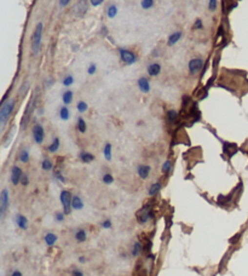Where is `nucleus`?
Here are the masks:
<instances>
[{
  "label": "nucleus",
  "instance_id": "f257e3e1",
  "mask_svg": "<svg viewBox=\"0 0 248 276\" xmlns=\"http://www.w3.org/2000/svg\"><path fill=\"white\" fill-rule=\"evenodd\" d=\"M15 106H16V101L14 98H9L2 102V106L0 108V125H1V130H4V127L6 126L7 120L10 119V116L14 113Z\"/></svg>",
  "mask_w": 248,
  "mask_h": 276
},
{
  "label": "nucleus",
  "instance_id": "f03ea898",
  "mask_svg": "<svg viewBox=\"0 0 248 276\" xmlns=\"http://www.w3.org/2000/svg\"><path fill=\"white\" fill-rule=\"evenodd\" d=\"M42 32H44V24H42V22H39L32 35V52L34 56L39 53L40 47H41Z\"/></svg>",
  "mask_w": 248,
  "mask_h": 276
},
{
  "label": "nucleus",
  "instance_id": "7ed1b4c3",
  "mask_svg": "<svg viewBox=\"0 0 248 276\" xmlns=\"http://www.w3.org/2000/svg\"><path fill=\"white\" fill-rule=\"evenodd\" d=\"M153 218H154V211L150 206L142 207L141 209H138L137 213H136L137 223L141 224V226H145V224H148Z\"/></svg>",
  "mask_w": 248,
  "mask_h": 276
},
{
  "label": "nucleus",
  "instance_id": "20e7f679",
  "mask_svg": "<svg viewBox=\"0 0 248 276\" xmlns=\"http://www.w3.org/2000/svg\"><path fill=\"white\" fill-rule=\"evenodd\" d=\"M118 52L119 56H120L121 62H123L125 66H133L138 61L137 55H136L133 51L128 50V48L118 47Z\"/></svg>",
  "mask_w": 248,
  "mask_h": 276
},
{
  "label": "nucleus",
  "instance_id": "39448f33",
  "mask_svg": "<svg viewBox=\"0 0 248 276\" xmlns=\"http://www.w3.org/2000/svg\"><path fill=\"white\" fill-rule=\"evenodd\" d=\"M72 200H73V194L70 193L69 190H67V189H63V190L60 193V201H61V205H62L63 212H64L67 216H69V214L73 212Z\"/></svg>",
  "mask_w": 248,
  "mask_h": 276
},
{
  "label": "nucleus",
  "instance_id": "423d86ee",
  "mask_svg": "<svg viewBox=\"0 0 248 276\" xmlns=\"http://www.w3.org/2000/svg\"><path fill=\"white\" fill-rule=\"evenodd\" d=\"M88 2H90V0H78L72 9L73 15L78 19H82L85 16L88 11Z\"/></svg>",
  "mask_w": 248,
  "mask_h": 276
},
{
  "label": "nucleus",
  "instance_id": "0eeeda50",
  "mask_svg": "<svg viewBox=\"0 0 248 276\" xmlns=\"http://www.w3.org/2000/svg\"><path fill=\"white\" fill-rule=\"evenodd\" d=\"M10 206V193L6 188H4L0 193V217L1 219L5 218L7 209Z\"/></svg>",
  "mask_w": 248,
  "mask_h": 276
},
{
  "label": "nucleus",
  "instance_id": "6e6552de",
  "mask_svg": "<svg viewBox=\"0 0 248 276\" xmlns=\"http://www.w3.org/2000/svg\"><path fill=\"white\" fill-rule=\"evenodd\" d=\"M23 170H22L20 166L14 165L11 168H10V182H11L12 185H19L21 184L22 176H23Z\"/></svg>",
  "mask_w": 248,
  "mask_h": 276
},
{
  "label": "nucleus",
  "instance_id": "1a4fd4ad",
  "mask_svg": "<svg viewBox=\"0 0 248 276\" xmlns=\"http://www.w3.org/2000/svg\"><path fill=\"white\" fill-rule=\"evenodd\" d=\"M32 136L37 144H42L45 139V129L41 124H35L32 129Z\"/></svg>",
  "mask_w": 248,
  "mask_h": 276
},
{
  "label": "nucleus",
  "instance_id": "9d476101",
  "mask_svg": "<svg viewBox=\"0 0 248 276\" xmlns=\"http://www.w3.org/2000/svg\"><path fill=\"white\" fill-rule=\"evenodd\" d=\"M204 65H205V62L202 58H199V57L191 58L188 63V69H189V73H190V75H197V74L202 70V68H204Z\"/></svg>",
  "mask_w": 248,
  "mask_h": 276
},
{
  "label": "nucleus",
  "instance_id": "9b49d317",
  "mask_svg": "<svg viewBox=\"0 0 248 276\" xmlns=\"http://www.w3.org/2000/svg\"><path fill=\"white\" fill-rule=\"evenodd\" d=\"M136 172H137V176L141 178V180L143 181L148 180L151 172V166L144 165V163H139V165H137V167H136Z\"/></svg>",
  "mask_w": 248,
  "mask_h": 276
},
{
  "label": "nucleus",
  "instance_id": "f8f14e48",
  "mask_svg": "<svg viewBox=\"0 0 248 276\" xmlns=\"http://www.w3.org/2000/svg\"><path fill=\"white\" fill-rule=\"evenodd\" d=\"M14 222L15 226L21 230H27L28 227H29V221H28L27 217L22 213H17L16 216L14 217Z\"/></svg>",
  "mask_w": 248,
  "mask_h": 276
},
{
  "label": "nucleus",
  "instance_id": "ddd939ff",
  "mask_svg": "<svg viewBox=\"0 0 248 276\" xmlns=\"http://www.w3.org/2000/svg\"><path fill=\"white\" fill-rule=\"evenodd\" d=\"M137 86H138V90L142 92V93H149L151 90V86H150V81L146 76H139L138 80H137Z\"/></svg>",
  "mask_w": 248,
  "mask_h": 276
},
{
  "label": "nucleus",
  "instance_id": "4468645a",
  "mask_svg": "<svg viewBox=\"0 0 248 276\" xmlns=\"http://www.w3.org/2000/svg\"><path fill=\"white\" fill-rule=\"evenodd\" d=\"M161 70H163V67H161L160 63L158 62H153L146 67V73H148L149 76H158L160 75Z\"/></svg>",
  "mask_w": 248,
  "mask_h": 276
},
{
  "label": "nucleus",
  "instance_id": "2eb2a0df",
  "mask_svg": "<svg viewBox=\"0 0 248 276\" xmlns=\"http://www.w3.org/2000/svg\"><path fill=\"white\" fill-rule=\"evenodd\" d=\"M78 159L82 161L83 163H91L95 160V155L90 152H86V150H80L78 153Z\"/></svg>",
  "mask_w": 248,
  "mask_h": 276
},
{
  "label": "nucleus",
  "instance_id": "dca6fc26",
  "mask_svg": "<svg viewBox=\"0 0 248 276\" xmlns=\"http://www.w3.org/2000/svg\"><path fill=\"white\" fill-rule=\"evenodd\" d=\"M74 240L78 244H83L87 241V232L83 228H78L74 231Z\"/></svg>",
  "mask_w": 248,
  "mask_h": 276
},
{
  "label": "nucleus",
  "instance_id": "f3484780",
  "mask_svg": "<svg viewBox=\"0 0 248 276\" xmlns=\"http://www.w3.org/2000/svg\"><path fill=\"white\" fill-rule=\"evenodd\" d=\"M182 37H183V33L181 30H176L172 34H169V37L167 38V46H174L182 39Z\"/></svg>",
  "mask_w": 248,
  "mask_h": 276
},
{
  "label": "nucleus",
  "instance_id": "a211bd4d",
  "mask_svg": "<svg viewBox=\"0 0 248 276\" xmlns=\"http://www.w3.org/2000/svg\"><path fill=\"white\" fill-rule=\"evenodd\" d=\"M44 241H45V244H46V246H49V247H54L55 245L57 244V241H58V236H57V235L55 234V232L49 231V232H46V234H45V236H44Z\"/></svg>",
  "mask_w": 248,
  "mask_h": 276
},
{
  "label": "nucleus",
  "instance_id": "6ab92c4d",
  "mask_svg": "<svg viewBox=\"0 0 248 276\" xmlns=\"http://www.w3.org/2000/svg\"><path fill=\"white\" fill-rule=\"evenodd\" d=\"M83 207H85V203H83L82 196L73 195V200H72L73 211H82Z\"/></svg>",
  "mask_w": 248,
  "mask_h": 276
},
{
  "label": "nucleus",
  "instance_id": "aec40b11",
  "mask_svg": "<svg viewBox=\"0 0 248 276\" xmlns=\"http://www.w3.org/2000/svg\"><path fill=\"white\" fill-rule=\"evenodd\" d=\"M142 251H143V245H142V242L141 241H135L132 244V246H131V250H130L131 257L137 258L138 255H141Z\"/></svg>",
  "mask_w": 248,
  "mask_h": 276
},
{
  "label": "nucleus",
  "instance_id": "412c9836",
  "mask_svg": "<svg viewBox=\"0 0 248 276\" xmlns=\"http://www.w3.org/2000/svg\"><path fill=\"white\" fill-rule=\"evenodd\" d=\"M58 116L62 121H68L70 119V111L68 108V106H61L60 109H58Z\"/></svg>",
  "mask_w": 248,
  "mask_h": 276
},
{
  "label": "nucleus",
  "instance_id": "4be33fe9",
  "mask_svg": "<svg viewBox=\"0 0 248 276\" xmlns=\"http://www.w3.org/2000/svg\"><path fill=\"white\" fill-rule=\"evenodd\" d=\"M60 148H61L60 137H54V139H52V142L47 145L46 149H47V152L51 153V154H54V153H57L58 150H60Z\"/></svg>",
  "mask_w": 248,
  "mask_h": 276
},
{
  "label": "nucleus",
  "instance_id": "5701e85b",
  "mask_svg": "<svg viewBox=\"0 0 248 276\" xmlns=\"http://www.w3.org/2000/svg\"><path fill=\"white\" fill-rule=\"evenodd\" d=\"M73 99H74V92L72 90H65L62 93V102L64 106H69V104H72Z\"/></svg>",
  "mask_w": 248,
  "mask_h": 276
},
{
  "label": "nucleus",
  "instance_id": "b1692460",
  "mask_svg": "<svg viewBox=\"0 0 248 276\" xmlns=\"http://www.w3.org/2000/svg\"><path fill=\"white\" fill-rule=\"evenodd\" d=\"M103 157L107 161H111L113 159V145L109 142H107L103 147Z\"/></svg>",
  "mask_w": 248,
  "mask_h": 276
},
{
  "label": "nucleus",
  "instance_id": "393cba45",
  "mask_svg": "<svg viewBox=\"0 0 248 276\" xmlns=\"http://www.w3.org/2000/svg\"><path fill=\"white\" fill-rule=\"evenodd\" d=\"M163 189V184L161 182H155L151 184L148 189V195L149 196H155L156 194L160 193V190Z\"/></svg>",
  "mask_w": 248,
  "mask_h": 276
},
{
  "label": "nucleus",
  "instance_id": "a878e982",
  "mask_svg": "<svg viewBox=\"0 0 248 276\" xmlns=\"http://www.w3.org/2000/svg\"><path fill=\"white\" fill-rule=\"evenodd\" d=\"M19 160L22 163H27L30 160V152L28 148H22L19 153Z\"/></svg>",
  "mask_w": 248,
  "mask_h": 276
},
{
  "label": "nucleus",
  "instance_id": "bb28decb",
  "mask_svg": "<svg viewBox=\"0 0 248 276\" xmlns=\"http://www.w3.org/2000/svg\"><path fill=\"white\" fill-rule=\"evenodd\" d=\"M118 12H119V9L115 4H109L108 5L107 10H105V14H107L108 19H110V20L115 19L116 15H118Z\"/></svg>",
  "mask_w": 248,
  "mask_h": 276
},
{
  "label": "nucleus",
  "instance_id": "cd10ccee",
  "mask_svg": "<svg viewBox=\"0 0 248 276\" xmlns=\"http://www.w3.org/2000/svg\"><path fill=\"white\" fill-rule=\"evenodd\" d=\"M77 130L80 132V134H86L87 131V124H86L85 119L83 116H79L77 120Z\"/></svg>",
  "mask_w": 248,
  "mask_h": 276
},
{
  "label": "nucleus",
  "instance_id": "c85d7f7f",
  "mask_svg": "<svg viewBox=\"0 0 248 276\" xmlns=\"http://www.w3.org/2000/svg\"><path fill=\"white\" fill-rule=\"evenodd\" d=\"M166 117L169 124H174L178 120V112L174 111V109H169V111H167Z\"/></svg>",
  "mask_w": 248,
  "mask_h": 276
},
{
  "label": "nucleus",
  "instance_id": "c756f323",
  "mask_svg": "<svg viewBox=\"0 0 248 276\" xmlns=\"http://www.w3.org/2000/svg\"><path fill=\"white\" fill-rule=\"evenodd\" d=\"M41 168L45 171V172H50V171L54 170V162H52V160L49 159V158H45V159H42Z\"/></svg>",
  "mask_w": 248,
  "mask_h": 276
},
{
  "label": "nucleus",
  "instance_id": "7c9ffc66",
  "mask_svg": "<svg viewBox=\"0 0 248 276\" xmlns=\"http://www.w3.org/2000/svg\"><path fill=\"white\" fill-rule=\"evenodd\" d=\"M54 180L57 181V182L62 183V184L67 183V178H65V176L63 175V172L61 170L55 171V172H54Z\"/></svg>",
  "mask_w": 248,
  "mask_h": 276
},
{
  "label": "nucleus",
  "instance_id": "2f4dec72",
  "mask_svg": "<svg viewBox=\"0 0 248 276\" xmlns=\"http://www.w3.org/2000/svg\"><path fill=\"white\" fill-rule=\"evenodd\" d=\"M102 182L105 184V185H111L114 182H115V178H114V176L111 175L109 172H105L103 173L102 176Z\"/></svg>",
  "mask_w": 248,
  "mask_h": 276
},
{
  "label": "nucleus",
  "instance_id": "473e14b6",
  "mask_svg": "<svg viewBox=\"0 0 248 276\" xmlns=\"http://www.w3.org/2000/svg\"><path fill=\"white\" fill-rule=\"evenodd\" d=\"M74 83H75V79L72 74H68V75H65L62 80V85L64 86V88H69V86H72Z\"/></svg>",
  "mask_w": 248,
  "mask_h": 276
},
{
  "label": "nucleus",
  "instance_id": "72a5a7b5",
  "mask_svg": "<svg viewBox=\"0 0 248 276\" xmlns=\"http://www.w3.org/2000/svg\"><path fill=\"white\" fill-rule=\"evenodd\" d=\"M172 167H173V163H172V161L171 160H166L165 162L163 163V167H161V172H163L164 175H167V173L171 172Z\"/></svg>",
  "mask_w": 248,
  "mask_h": 276
},
{
  "label": "nucleus",
  "instance_id": "f704fd0d",
  "mask_svg": "<svg viewBox=\"0 0 248 276\" xmlns=\"http://www.w3.org/2000/svg\"><path fill=\"white\" fill-rule=\"evenodd\" d=\"M155 5V0H141V7L143 10L153 9Z\"/></svg>",
  "mask_w": 248,
  "mask_h": 276
},
{
  "label": "nucleus",
  "instance_id": "c9c22d12",
  "mask_svg": "<svg viewBox=\"0 0 248 276\" xmlns=\"http://www.w3.org/2000/svg\"><path fill=\"white\" fill-rule=\"evenodd\" d=\"M65 216H67V214L63 212V209H62V211H56L55 214H54L55 222H56V223H63V222H64V219H65Z\"/></svg>",
  "mask_w": 248,
  "mask_h": 276
},
{
  "label": "nucleus",
  "instance_id": "e433bc0d",
  "mask_svg": "<svg viewBox=\"0 0 248 276\" xmlns=\"http://www.w3.org/2000/svg\"><path fill=\"white\" fill-rule=\"evenodd\" d=\"M77 111L79 112L80 114L86 113V112L88 111V104L86 103L85 101H79L77 103Z\"/></svg>",
  "mask_w": 248,
  "mask_h": 276
},
{
  "label": "nucleus",
  "instance_id": "4c0bfd02",
  "mask_svg": "<svg viewBox=\"0 0 248 276\" xmlns=\"http://www.w3.org/2000/svg\"><path fill=\"white\" fill-rule=\"evenodd\" d=\"M100 227L102 229H111L113 228V221L110 218H104L100 222Z\"/></svg>",
  "mask_w": 248,
  "mask_h": 276
},
{
  "label": "nucleus",
  "instance_id": "58836bf2",
  "mask_svg": "<svg viewBox=\"0 0 248 276\" xmlns=\"http://www.w3.org/2000/svg\"><path fill=\"white\" fill-rule=\"evenodd\" d=\"M193 29L194 30H202V29H204V21H202L201 19L195 20V22L193 24Z\"/></svg>",
  "mask_w": 248,
  "mask_h": 276
},
{
  "label": "nucleus",
  "instance_id": "ea45409f",
  "mask_svg": "<svg viewBox=\"0 0 248 276\" xmlns=\"http://www.w3.org/2000/svg\"><path fill=\"white\" fill-rule=\"evenodd\" d=\"M97 73V65L96 63H90V66L87 67V74L88 75H95Z\"/></svg>",
  "mask_w": 248,
  "mask_h": 276
},
{
  "label": "nucleus",
  "instance_id": "a19ab883",
  "mask_svg": "<svg viewBox=\"0 0 248 276\" xmlns=\"http://www.w3.org/2000/svg\"><path fill=\"white\" fill-rule=\"evenodd\" d=\"M218 7V0H208V10L209 11H216Z\"/></svg>",
  "mask_w": 248,
  "mask_h": 276
},
{
  "label": "nucleus",
  "instance_id": "79ce46f5",
  "mask_svg": "<svg viewBox=\"0 0 248 276\" xmlns=\"http://www.w3.org/2000/svg\"><path fill=\"white\" fill-rule=\"evenodd\" d=\"M29 176L27 175V173H23V176H22V180H21V185L22 186H28L29 185Z\"/></svg>",
  "mask_w": 248,
  "mask_h": 276
},
{
  "label": "nucleus",
  "instance_id": "37998d69",
  "mask_svg": "<svg viewBox=\"0 0 248 276\" xmlns=\"http://www.w3.org/2000/svg\"><path fill=\"white\" fill-rule=\"evenodd\" d=\"M72 276H85V274H83L82 269H79V268L74 267L72 269Z\"/></svg>",
  "mask_w": 248,
  "mask_h": 276
},
{
  "label": "nucleus",
  "instance_id": "c03bdc74",
  "mask_svg": "<svg viewBox=\"0 0 248 276\" xmlns=\"http://www.w3.org/2000/svg\"><path fill=\"white\" fill-rule=\"evenodd\" d=\"M104 2V0H90V4L92 5V6L97 7V6H101V5Z\"/></svg>",
  "mask_w": 248,
  "mask_h": 276
},
{
  "label": "nucleus",
  "instance_id": "a18cd8bd",
  "mask_svg": "<svg viewBox=\"0 0 248 276\" xmlns=\"http://www.w3.org/2000/svg\"><path fill=\"white\" fill-rule=\"evenodd\" d=\"M72 1V0H58V4H60V7H65L68 6V4Z\"/></svg>",
  "mask_w": 248,
  "mask_h": 276
},
{
  "label": "nucleus",
  "instance_id": "49530a36",
  "mask_svg": "<svg viewBox=\"0 0 248 276\" xmlns=\"http://www.w3.org/2000/svg\"><path fill=\"white\" fill-rule=\"evenodd\" d=\"M10 276H23V274H22V272H20L19 269H15V270H12Z\"/></svg>",
  "mask_w": 248,
  "mask_h": 276
},
{
  "label": "nucleus",
  "instance_id": "de8ad7c7",
  "mask_svg": "<svg viewBox=\"0 0 248 276\" xmlns=\"http://www.w3.org/2000/svg\"><path fill=\"white\" fill-rule=\"evenodd\" d=\"M52 85H54V79H50V80L46 81V88L47 89L52 88Z\"/></svg>",
  "mask_w": 248,
  "mask_h": 276
},
{
  "label": "nucleus",
  "instance_id": "09e8293b",
  "mask_svg": "<svg viewBox=\"0 0 248 276\" xmlns=\"http://www.w3.org/2000/svg\"><path fill=\"white\" fill-rule=\"evenodd\" d=\"M78 260H79V263H80V264H85V263H86V262H87V259H86V258H85V257H83V255H80V257H79V259H78Z\"/></svg>",
  "mask_w": 248,
  "mask_h": 276
},
{
  "label": "nucleus",
  "instance_id": "8fccbe9b",
  "mask_svg": "<svg viewBox=\"0 0 248 276\" xmlns=\"http://www.w3.org/2000/svg\"><path fill=\"white\" fill-rule=\"evenodd\" d=\"M102 32H103V34L107 35L108 34V28L107 27H102Z\"/></svg>",
  "mask_w": 248,
  "mask_h": 276
}]
</instances>
